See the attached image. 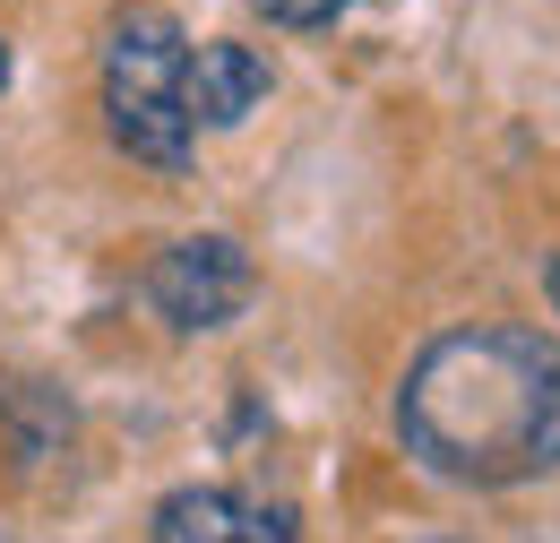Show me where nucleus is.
<instances>
[{
    "label": "nucleus",
    "mask_w": 560,
    "mask_h": 543,
    "mask_svg": "<svg viewBox=\"0 0 560 543\" xmlns=\"http://www.w3.org/2000/svg\"><path fill=\"white\" fill-rule=\"evenodd\" d=\"M397 440L440 483H535L560 466V345L535 328H448L397 389Z\"/></svg>",
    "instance_id": "nucleus-1"
},
{
    "label": "nucleus",
    "mask_w": 560,
    "mask_h": 543,
    "mask_svg": "<svg viewBox=\"0 0 560 543\" xmlns=\"http://www.w3.org/2000/svg\"><path fill=\"white\" fill-rule=\"evenodd\" d=\"M182 78H190V35L173 18H130L104 53V122L139 164H164V173H182L199 147Z\"/></svg>",
    "instance_id": "nucleus-2"
},
{
    "label": "nucleus",
    "mask_w": 560,
    "mask_h": 543,
    "mask_svg": "<svg viewBox=\"0 0 560 543\" xmlns=\"http://www.w3.org/2000/svg\"><path fill=\"white\" fill-rule=\"evenodd\" d=\"M250 251L233 242V233H190V242H173V251H155V268H147V302H155V320L164 328H182V337H199V328H224L242 302H250Z\"/></svg>",
    "instance_id": "nucleus-3"
},
{
    "label": "nucleus",
    "mask_w": 560,
    "mask_h": 543,
    "mask_svg": "<svg viewBox=\"0 0 560 543\" xmlns=\"http://www.w3.org/2000/svg\"><path fill=\"white\" fill-rule=\"evenodd\" d=\"M147 543H293V509L233 492V483H182L155 500Z\"/></svg>",
    "instance_id": "nucleus-4"
},
{
    "label": "nucleus",
    "mask_w": 560,
    "mask_h": 543,
    "mask_svg": "<svg viewBox=\"0 0 560 543\" xmlns=\"http://www.w3.org/2000/svg\"><path fill=\"white\" fill-rule=\"evenodd\" d=\"M182 95H190V130H233V122H250V113L268 104V53H250V44H233V35L190 44Z\"/></svg>",
    "instance_id": "nucleus-5"
},
{
    "label": "nucleus",
    "mask_w": 560,
    "mask_h": 543,
    "mask_svg": "<svg viewBox=\"0 0 560 543\" xmlns=\"http://www.w3.org/2000/svg\"><path fill=\"white\" fill-rule=\"evenodd\" d=\"M259 9H268L277 26H337L353 0H259Z\"/></svg>",
    "instance_id": "nucleus-6"
},
{
    "label": "nucleus",
    "mask_w": 560,
    "mask_h": 543,
    "mask_svg": "<svg viewBox=\"0 0 560 543\" xmlns=\"http://www.w3.org/2000/svg\"><path fill=\"white\" fill-rule=\"evenodd\" d=\"M544 285H552V311H560V259H544Z\"/></svg>",
    "instance_id": "nucleus-7"
},
{
    "label": "nucleus",
    "mask_w": 560,
    "mask_h": 543,
    "mask_svg": "<svg viewBox=\"0 0 560 543\" xmlns=\"http://www.w3.org/2000/svg\"><path fill=\"white\" fill-rule=\"evenodd\" d=\"M0 86H9V44H0Z\"/></svg>",
    "instance_id": "nucleus-8"
}]
</instances>
